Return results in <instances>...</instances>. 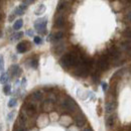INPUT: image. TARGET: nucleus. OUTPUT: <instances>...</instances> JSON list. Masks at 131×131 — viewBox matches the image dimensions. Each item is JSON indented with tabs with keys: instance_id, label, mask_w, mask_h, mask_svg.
<instances>
[{
	"instance_id": "1",
	"label": "nucleus",
	"mask_w": 131,
	"mask_h": 131,
	"mask_svg": "<svg viewBox=\"0 0 131 131\" xmlns=\"http://www.w3.org/2000/svg\"><path fill=\"white\" fill-rule=\"evenodd\" d=\"M83 57H84L83 54L77 52V51H71V52H68V53L64 54L61 58L60 64L65 69H70L72 67H77L80 64Z\"/></svg>"
},
{
	"instance_id": "2",
	"label": "nucleus",
	"mask_w": 131,
	"mask_h": 131,
	"mask_svg": "<svg viewBox=\"0 0 131 131\" xmlns=\"http://www.w3.org/2000/svg\"><path fill=\"white\" fill-rule=\"evenodd\" d=\"M21 113L25 115L26 117L30 118V117H34L37 112V106L34 103V101H26L21 109Z\"/></svg>"
},
{
	"instance_id": "3",
	"label": "nucleus",
	"mask_w": 131,
	"mask_h": 131,
	"mask_svg": "<svg viewBox=\"0 0 131 131\" xmlns=\"http://www.w3.org/2000/svg\"><path fill=\"white\" fill-rule=\"evenodd\" d=\"M62 107H63L65 110L69 111V112H72V113L75 112V111H77L76 109L78 108L76 102L71 98V97H67V98L62 102Z\"/></svg>"
},
{
	"instance_id": "4",
	"label": "nucleus",
	"mask_w": 131,
	"mask_h": 131,
	"mask_svg": "<svg viewBox=\"0 0 131 131\" xmlns=\"http://www.w3.org/2000/svg\"><path fill=\"white\" fill-rule=\"evenodd\" d=\"M47 24H48V19L45 17V18H39L37 20H35L34 22V27L36 29V31L38 33H41V34H45L47 32Z\"/></svg>"
},
{
	"instance_id": "5",
	"label": "nucleus",
	"mask_w": 131,
	"mask_h": 131,
	"mask_svg": "<svg viewBox=\"0 0 131 131\" xmlns=\"http://www.w3.org/2000/svg\"><path fill=\"white\" fill-rule=\"evenodd\" d=\"M97 66H98L99 70L102 71H107L110 67V63H109V59L107 54H102L99 59V61L97 62Z\"/></svg>"
},
{
	"instance_id": "6",
	"label": "nucleus",
	"mask_w": 131,
	"mask_h": 131,
	"mask_svg": "<svg viewBox=\"0 0 131 131\" xmlns=\"http://www.w3.org/2000/svg\"><path fill=\"white\" fill-rule=\"evenodd\" d=\"M108 54H109V57H111L115 61L118 60L120 58V56H121L120 50L117 49L116 47H114V46H111V47L108 48Z\"/></svg>"
},
{
	"instance_id": "7",
	"label": "nucleus",
	"mask_w": 131,
	"mask_h": 131,
	"mask_svg": "<svg viewBox=\"0 0 131 131\" xmlns=\"http://www.w3.org/2000/svg\"><path fill=\"white\" fill-rule=\"evenodd\" d=\"M29 46H30L29 41H26V40L21 41V42H19V43L17 45L16 50L19 52V53H23V52L27 51V49H29Z\"/></svg>"
},
{
	"instance_id": "8",
	"label": "nucleus",
	"mask_w": 131,
	"mask_h": 131,
	"mask_svg": "<svg viewBox=\"0 0 131 131\" xmlns=\"http://www.w3.org/2000/svg\"><path fill=\"white\" fill-rule=\"evenodd\" d=\"M75 122H76V125H77L78 127H83V126L86 124V122H87L85 115L83 114V113L77 114L76 117H75Z\"/></svg>"
},
{
	"instance_id": "9",
	"label": "nucleus",
	"mask_w": 131,
	"mask_h": 131,
	"mask_svg": "<svg viewBox=\"0 0 131 131\" xmlns=\"http://www.w3.org/2000/svg\"><path fill=\"white\" fill-rule=\"evenodd\" d=\"M66 24V17L63 14H59L54 19V26L58 28L64 27Z\"/></svg>"
},
{
	"instance_id": "10",
	"label": "nucleus",
	"mask_w": 131,
	"mask_h": 131,
	"mask_svg": "<svg viewBox=\"0 0 131 131\" xmlns=\"http://www.w3.org/2000/svg\"><path fill=\"white\" fill-rule=\"evenodd\" d=\"M8 74H10L11 77H19L21 75V69L18 65H12L9 68Z\"/></svg>"
},
{
	"instance_id": "11",
	"label": "nucleus",
	"mask_w": 131,
	"mask_h": 131,
	"mask_svg": "<svg viewBox=\"0 0 131 131\" xmlns=\"http://www.w3.org/2000/svg\"><path fill=\"white\" fill-rule=\"evenodd\" d=\"M116 107H117V102L115 100L109 101L105 104V111H106V113H112L116 109Z\"/></svg>"
},
{
	"instance_id": "12",
	"label": "nucleus",
	"mask_w": 131,
	"mask_h": 131,
	"mask_svg": "<svg viewBox=\"0 0 131 131\" xmlns=\"http://www.w3.org/2000/svg\"><path fill=\"white\" fill-rule=\"evenodd\" d=\"M116 120H117V114H111L109 115V116H107L106 121H105L106 126L109 127V128L113 127L115 125V123H116Z\"/></svg>"
},
{
	"instance_id": "13",
	"label": "nucleus",
	"mask_w": 131,
	"mask_h": 131,
	"mask_svg": "<svg viewBox=\"0 0 131 131\" xmlns=\"http://www.w3.org/2000/svg\"><path fill=\"white\" fill-rule=\"evenodd\" d=\"M28 126L25 125L24 123L20 122L19 120H16V122L14 123V128L13 131H28Z\"/></svg>"
},
{
	"instance_id": "14",
	"label": "nucleus",
	"mask_w": 131,
	"mask_h": 131,
	"mask_svg": "<svg viewBox=\"0 0 131 131\" xmlns=\"http://www.w3.org/2000/svg\"><path fill=\"white\" fill-rule=\"evenodd\" d=\"M121 49L127 52H131V40L129 39H125L123 41H121Z\"/></svg>"
},
{
	"instance_id": "15",
	"label": "nucleus",
	"mask_w": 131,
	"mask_h": 131,
	"mask_svg": "<svg viewBox=\"0 0 131 131\" xmlns=\"http://www.w3.org/2000/svg\"><path fill=\"white\" fill-rule=\"evenodd\" d=\"M26 8H27V5H24V4L19 5L18 7H16L14 9V14L15 15H23L24 14V11L26 10Z\"/></svg>"
},
{
	"instance_id": "16",
	"label": "nucleus",
	"mask_w": 131,
	"mask_h": 131,
	"mask_svg": "<svg viewBox=\"0 0 131 131\" xmlns=\"http://www.w3.org/2000/svg\"><path fill=\"white\" fill-rule=\"evenodd\" d=\"M64 36H65V33L63 32V31H57L54 34L51 35V40L54 41V42H57V41L62 40L64 38Z\"/></svg>"
},
{
	"instance_id": "17",
	"label": "nucleus",
	"mask_w": 131,
	"mask_h": 131,
	"mask_svg": "<svg viewBox=\"0 0 131 131\" xmlns=\"http://www.w3.org/2000/svg\"><path fill=\"white\" fill-rule=\"evenodd\" d=\"M42 108H43V110L45 111H47V112H49V111H51L52 109H53V102H51L50 100H46L45 102H43V106H42Z\"/></svg>"
},
{
	"instance_id": "18",
	"label": "nucleus",
	"mask_w": 131,
	"mask_h": 131,
	"mask_svg": "<svg viewBox=\"0 0 131 131\" xmlns=\"http://www.w3.org/2000/svg\"><path fill=\"white\" fill-rule=\"evenodd\" d=\"M31 97L34 101H41L43 99V94L41 91L37 90V91H34L32 94H31Z\"/></svg>"
},
{
	"instance_id": "19",
	"label": "nucleus",
	"mask_w": 131,
	"mask_h": 131,
	"mask_svg": "<svg viewBox=\"0 0 131 131\" xmlns=\"http://www.w3.org/2000/svg\"><path fill=\"white\" fill-rule=\"evenodd\" d=\"M67 7H68V2L67 1H60L59 4H58L57 10H58V12H63Z\"/></svg>"
},
{
	"instance_id": "20",
	"label": "nucleus",
	"mask_w": 131,
	"mask_h": 131,
	"mask_svg": "<svg viewBox=\"0 0 131 131\" xmlns=\"http://www.w3.org/2000/svg\"><path fill=\"white\" fill-rule=\"evenodd\" d=\"M65 49H66L65 45H58V46H56V47H54L53 51H54L57 54H60V53H62L63 51H65Z\"/></svg>"
},
{
	"instance_id": "21",
	"label": "nucleus",
	"mask_w": 131,
	"mask_h": 131,
	"mask_svg": "<svg viewBox=\"0 0 131 131\" xmlns=\"http://www.w3.org/2000/svg\"><path fill=\"white\" fill-rule=\"evenodd\" d=\"M22 25H23V20L22 19H18L13 24V29L14 30H19L22 27Z\"/></svg>"
},
{
	"instance_id": "22",
	"label": "nucleus",
	"mask_w": 131,
	"mask_h": 131,
	"mask_svg": "<svg viewBox=\"0 0 131 131\" xmlns=\"http://www.w3.org/2000/svg\"><path fill=\"white\" fill-rule=\"evenodd\" d=\"M9 78H8V73H2L0 76V83L1 84H6L8 82Z\"/></svg>"
},
{
	"instance_id": "23",
	"label": "nucleus",
	"mask_w": 131,
	"mask_h": 131,
	"mask_svg": "<svg viewBox=\"0 0 131 131\" xmlns=\"http://www.w3.org/2000/svg\"><path fill=\"white\" fill-rule=\"evenodd\" d=\"M123 35H124V37H126V39L131 40V27L126 28V29L123 31Z\"/></svg>"
},
{
	"instance_id": "24",
	"label": "nucleus",
	"mask_w": 131,
	"mask_h": 131,
	"mask_svg": "<svg viewBox=\"0 0 131 131\" xmlns=\"http://www.w3.org/2000/svg\"><path fill=\"white\" fill-rule=\"evenodd\" d=\"M45 10H46V7H45V5H39V7L35 10V14L36 15H39V14H41V13H43L45 12Z\"/></svg>"
},
{
	"instance_id": "25",
	"label": "nucleus",
	"mask_w": 131,
	"mask_h": 131,
	"mask_svg": "<svg viewBox=\"0 0 131 131\" xmlns=\"http://www.w3.org/2000/svg\"><path fill=\"white\" fill-rule=\"evenodd\" d=\"M17 104V100L15 98H11L9 100V102H8V107L9 108H13V107H15Z\"/></svg>"
},
{
	"instance_id": "26",
	"label": "nucleus",
	"mask_w": 131,
	"mask_h": 131,
	"mask_svg": "<svg viewBox=\"0 0 131 131\" xmlns=\"http://www.w3.org/2000/svg\"><path fill=\"white\" fill-rule=\"evenodd\" d=\"M10 90H11V86H10V85H8V84H6V85L4 86V88H3V92H4L6 95H9Z\"/></svg>"
},
{
	"instance_id": "27",
	"label": "nucleus",
	"mask_w": 131,
	"mask_h": 131,
	"mask_svg": "<svg viewBox=\"0 0 131 131\" xmlns=\"http://www.w3.org/2000/svg\"><path fill=\"white\" fill-rule=\"evenodd\" d=\"M30 66L34 68V69H36L37 67H38V61H37V59H32L31 61H30Z\"/></svg>"
},
{
	"instance_id": "28",
	"label": "nucleus",
	"mask_w": 131,
	"mask_h": 131,
	"mask_svg": "<svg viewBox=\"0 0 131 131\" xmlns=\"http://www.w3.org/2000/svg\"><path fill=\"white\" fill-rule=\"evenodd\" d=\"M22 36H23V32H22V31H19V32L15 33V34L12 36V37H13L12 40H13V39H19V38H21Z\"/></svg>"
},
{
	"instance_id": "29",
	"label": "nucleus",
	"mask_w": 131,
	"mask_h": 131,
	"mask_svg": "<svg viewBox=\"0 0 131 131\" xmlns=\"http://www.w3.org/2000/svg\"><path fill=\"white\" fill-rule=\"evenodd\" d=\"M33 41H34V43H36V45H40V43L42 42V39H41V37H39V36H34Z\"/></svg>"
},
{
	"instance_id": "30",
	"label": "nucleus",
	"mask_w": 131,
	"mask_h": 131,
	"mask_svg": "<svg viewBox=\"0 0 131 131\" xmlns=\"http://www.w3.org/2000/svg\"><path fill=\"white\" fill-rule=\"evenodd\" d=\"M3 68H4V59H3V56L0 54V71L1 72L3 71Z\"/></svg>"
},
{
	"instance_id": "31",
	"label": "nucleus",
	"mask_w": 131,
	"mask_h": 131,
	"mask_svg": "<svg viewBox=\"0 0 131 131\" xmlns=\"http://www.w3.org/2000/svg\"><path fill=\"white\" fill-rule=\"evenodd\" d=\"M14 114H15V111H12L11 113H9V115H8V121H11V120L13 119Z\"/></svg>"
},
{
	"instance_id": "32",
	"label": "nucleus",
	"mask_w": 131,
	"mask_h": 131,
	"mask_svg": "<svg viewBox=\"0 0 131 131\" xmlns=\"http://www.w3.org/2000/svg\"><path fill=\"white\" fill-rule=\"evenodd\" d=\"M126 19L128 20V22H131V10L126 14Z\"/></svg>"
},
{
	"instance_id": "33",
	"label": "nucleus",
	"mask_w": 131,
	"mask_h": 131,
	"mask_svg": "<svg viewBox=\"0 0 131 131\" xmlns=\"http://www.w3.org/2000/svg\"><path fill=\"white\" fill-rule=\"evenodd\" d=\"M15 16H16V15H15V14H14V13H13V14H12V15H10V16H9V18H8V20H9V21H10V22H11V21H12V20H13V19H14V18H15Z\"/></svg>"
},
{
	"instance_id": "34",
	"label": "nucleus",
	"mask_w": 131,
	"mask_h": 131,
	"mask_svg": "<svg viewBox=\"0 0 131 131\" xmlns=\"http://www.w3.org/2000/svg\"><path fill=\"white\" fill-rule=\"evenodd\" d=\"M102 89H103V91H106L107 90V84L106 83H103L102 84Z\"/></svg>"
},
{
	"instance_id": "35",
	"label": "nucleus",
	"mask_w": 131,
	"mask_h": 131,
	"mask_svg": "<svg viewBox=\"0 0 131 131\" xmlns=\"http://www.w3.org/2000/svg\"><path fill=\"white\" fill-rule=\"evenodd\" d=\"M34 1H32V0H30V1H22V4H31V3H33Z\"/></svg>"
},
{
	"instance_id": "36",
	"label": "nucleus",
	"mask_w": 131,
	"mask_h": 131,
	"mask_svg": "<svg viewBox=\"0 0 131 131\" xmlns=\"http://www.w3.org/2000/svg\"><path fill=\"white\" fill-rule=\"evenodd\" d=\"M26 33H27V35H29V36H32V35H33L32 30H27V31H26Z\"/></svg>"
},
{
	"instance_id": "37",
	"label": "nucleus",
	"mask_w": 131,
	"mask_h": 131,
	"mask_svg": "<svg viewBox=\"0 0 131 131\" xmlns=\"http://www.w3.org/2000/svg\"><path fill=\"white\" fill-rule=\"evenodd\" d=\"M83 131H93V129H92L91 127H86V128H84Z\"/></svg>"
},
{
	"instance_id": "38",
	"label": "nucleus",
	"mask_w": 131,
	"mask_h": 131,
	"mask_svg": "<svg viewBox=\"0 0 131 131\" xmlns=\"http://www.w3.org/2000/svg\"><path fill=\"white\" fill-rule=\"evenodd\" d=\"M2 17H3V14H2V12L0 11V22H1V20H2Z\"/></svg>"
},
{
	"instance_id": "39",
	"label": "nucleus",
	"mask_w": 131,
	"mask_h": 131,
	"mask_svg": "<svg viewBox=\"0 0 131 131\" xmlns=\"http://www.w3.org/2000/svg\"><path fill=\"white\" fill-rule=\"evenodd\" d=\"M0 131H1V125H0Z\"/></svg>"
}]
</instances>
